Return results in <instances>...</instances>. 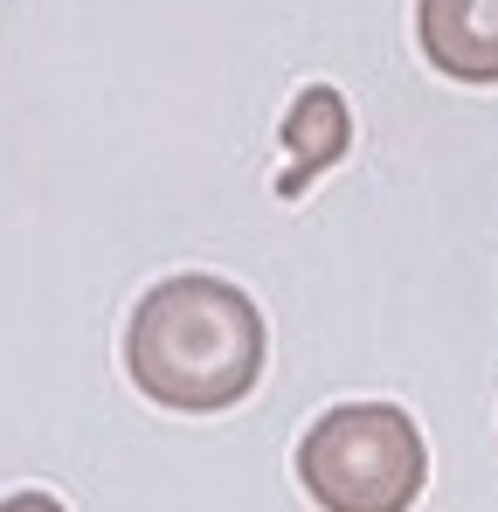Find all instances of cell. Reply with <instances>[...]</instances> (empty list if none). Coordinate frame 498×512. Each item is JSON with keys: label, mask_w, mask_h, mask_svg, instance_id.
I'll return each instance as SVG.
<instances>
[{"label": "cell", "mask_w": 498, "mask_h": 512, "mask_svg": "<svg viewBox=\"0 0 498 512\" xmlns=\"http://www.w3.org/2000/svg\"><path fill=\"white\" fill-rule=\"evenodd\" d=\"M125 367L139 395L180 416H215L243 402L263 374V319L222 277H166L139 298L125 326Z\"/></svg>", "instance_id": "6da1fadb"}, {"label": "cell", "mask_w": 498, "mask_h": 512, "mask_svg": "<svg viewBox=\"0 0 498 512\" xmlns=\"http://www.w3.org/2000/svg\"><path fill=\"white\" fill-rule=\"evenodd\" d=\"M298 478L326 512H409L429 478V450L395 402H346L305 429Z\"/></svg>", "instance_id": "7a4b0ae2"}, {"label": "cell", "mask_w": 498, "mask_h": 512, "mask_svg": "<svg viewBox=\"0 0 498 512\" xmlns=\"http://www.w3.org/2000/svg\"><path fill=\"white\" fill-rule=\"evenodd\" d=\"M415 35L450 84H498V0H422Z\"/></svg>", "instance_id": "3957f363"}, {"label": "cell", "mask_w": 498, "mask_h": 512, "mask_svg": "<svg viewBox=\"0 0 498 512\" xmlns=\"http://www.w3.org/2000/svg\"><path fill=\"white\" fill-rule=\"evenodd\" d=\"M346 139H353V118H346V97L326 84L298 90V104L284 111V173H277V194L284 201H298L319 173L346 153Z\"/></svg>", "instance_id": "277c9868"}, {"label": "cell", "mask_w": 498, "mask_h": 512, "mask_svg": "<svg viewBox=\"0 0 498 512\" xmlns=\"http://www.w3.org/2000/svg\"><path fill=\"white\" fill-rule=\"evenodd\" d=\"M0 512H63V499H49V492H14V499H0Z\"/></svg>", "instance_id": "5b68a950"}]
</instances>
